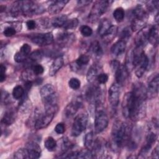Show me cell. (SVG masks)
I'll list each match as a JSON object with an SVG mask.
<instances>
[{
  "mask_svg": "<svg viewBox=\"0 0 159 159\" xmlns=\"http://www.w3.org/2000/svg\"><path fill=\"white\" fill-rule=\"evenodd\" d=\"M128 126L126 124L117 121L112 127L111 132V139L113 145L120 148L128 137Z\"/></svg>",
  "mask_w": 159,
  "mask_h": 159,
  "instance_id": "cell-1",
  "label": "cell"
},
{
  "mask_svg": "<svg viewBox=\"0 0 159 159\" xmlns=\"http://www.w3.org/2000/svg\"><path fill=\"white\" fill-rule=\"evenodd\" d=\"M40 96L45 109L57 107V95L51 84H46L40 89Z\"/></svg>",
  "mask_w": 159,
  "mask_h": 159,
  "instance_id": "cell-2",
  "label": "cell"
},
{
  "mask_svg": "<svg viewBox=\"0 0 159 159\" xmlns=\"http://www.w3.org/2000/svg\"><path fill=\"white\" fill-rule=\"evenodd\" d=\"M134 19L131 24V29L133 31L140 30L145 25L148 15L146 11L141 6H137L133 10Z\"/></svg>",
  "mask_w": 159,
  "mask_h": 159,
  "instance_id": "cell-3",
  "label": "cell"
},
{
  "mask_svg": "<svg viewBox=\"0 0 159 159\" xmlns=\"http://www.w3.org/2000/svg\"><path fill=\"white\" fill-rule=\"evenodd\" d=\"M20 3L21 14L24 16H31L38 15L45 11V9L42 5L33 1H20Z\"/></svg>",
  "mask_w": 159,
  "mask_h": 159,
  "instance_id": "cell-4",
  "label": "cell"
},
{
  "mask_svg": "<svg viewBox=\"0 0 159 159\" xmlns=\"http://www.w3.org/2000/svg\"><path fill=\"white\" fill-rule=\"evenodd\" d=\"M122 111L125 117L132 119L135 111V99L132 92L127 93L124 96L122 103Z\"/></svg>",
  "mask_w": 159,
  "mask_h": 159,
  "instance_id": "cell-5",
  "label": "cell"
},
{
  "mask_svg": "<svg viewBox=\"0 0 159 159\" xmlns=\"http://www.w3.org/2000/svg\"><path fill=\"white\" fill-rule=\"evenodd\" d=\"M57 109V107L45 109V113L40 114L36 119L34 124L35 128L37 130H39L47 127L52 121Z\"/></svg>",
  "mask_w": 159,
  "mask_h": 159,
  "instance_id": "cell-6",
  "label": "cell"
},
{
  "mask_svg": "<svg viewBox=\"0 0 159 159\" xmlns=\"http://www.w3.org/2000/svg\"><path fill=\"white\" fill-rule=\"evenodd\" d=\"M88 124V116L81 113L75 118L71 127V135L77 137L80 135L86 128Z\"/></svg>",
  "mask_w": 159,
  "mask_h": 159,
  "instance_id": "cell-7",
  "label": "cell"
},
{
  "mask_svg": "<svg viewBox=\"0 0 159 159\" xmlns=\"http://www.w3.org/2000/svg\"><path fill=\"white\" fill-rule=\"evenodd\" d=\"M112 2L111 1H96L93 6L89 18L91 20H96L106 12L109 6Z\"/></svg>",
  "mask_w": 159,
  "mask_h": 159,
  "instance_id": "cell-8",
  "label": "cell"
},
{
  "mask_svg": "<svg viewBox=\"0 0 159 159\" xmlns=\"http://www.w3.org/2000/svg\"><path fill=\"white\" fill-rule=\"evenodd\" d=\"M113 70H115L116 83L119 85L123 84L127 76V70L124 65H121L117 61H113L111 63Z\"/></svg>",
  "mask_w": 159,
  "mask_h": 159,
  "instance_id": "cell-9",
  "label": "cell"
},
{
  "mask_svg": "<svg viewBox=\"0 0 159 159\" xmlns=\"http://www.w3.org/2000/svg\"><path fill=\"white\" fill-rule=\"evenodd\" d=\"M31 41L38 45L41 46H45L50 45L53 43L54 39L53 35L51 32H47L43 34H35L30 35Z\"/></svg>",
  "mask_w": 159,
  "mask_h": 159,
  "instance_id": "cell-10",
  "label": "cell"
},
{
  "mask_svg": "<svg viewBox=\"0 0 159 159\" xmlns=\"http://www.w3.org/2000/svg\"><path fill=\"white\" fill-rule=\"evenodd\" d=\"M108 117L102 110L98 111L96 114L94 121V129L96 133L103 131L108 125Z\"/></svg>",
  "mask_w": 159,
  "mask_h": 159,
  "instance_id": "cell-11",
  "label": "cell"
},
{
  "mask_svg": "<svg viewBox=\"0 0 159 159\" xmlns=\"http://www.w3.org/2000/svg\"><path fill=\"white\" fill-rule=\"evenodd\" d=\"M120 93V85L117 83H113L109 89L108 98L110 104L114 107H116L119 104Z\"/></svg>",
  "mask_w": 159,
  "mask_h": 159,
  "instance_id": "cell-12",
  "label": "cell"
},
{
  "mask_svg": "<svg viewBox=\"0 0 159 159\" xmlns=\"http://www.w3.org/2000/svg\"><path fill=\"white\" fill-rule=\"evenodd\" d=\"M159 77L158 75L153 76L148 82L147 90V98L152 99L155 98L158 92Z\"/></svg>",
  "mask_w": 159,
  "mask_h": 159,
  "instance_id": "cell-13",
  "label": "cell"
},
{
  "mask_svg": "<svg viewBox=\"0 0 159 159\" xmlns=\"http://www.w3.org/2000/svg\"><path fill=\"white\" fill-rule=\"evenodd\" d=\"M148 58L145 52H143L139 61L134 67L135 68V75L138 78H141L143 76L148 66Z\"/></svg>",
  "mask_w": 159,
  "mask_h": 159,
  "instance_id": "cell-14",
  "label": "cell"
},
{
  "mask_svg": "<svg viewBox=\"0 0 159 159\" xmlns=\"http://www.w3.org/2000/svg\"><path fill=\"white\" fill-rule=\"evenodd\" d=\"M75 40V35L70 32H61L57 37V42L61 47H66L71 45Z\"/></svg>",
  "mask_w": 159,
  "mask_h": 159,
  "instance_id": "cell-15",
  "label": "cell"
},
{
  "mask_svg": "<svg viewBox=\"0 0 159 159\" xmlns=\"http://www.w3.org/2000/svg\"><path fill=\"white\" fill-rule=\"evenodd\" d=\"M82 106V101L81 99L78 98L75 100L71 102L70 104H68L64 110L65 116L67 118H70L72 116H73L79 108L81 107Z\"/></svg>",
  "mask_w": 159,
  "mask_h": 159,
  "instance_id": "cell-16",
  "label": "cell"
},
{
  "mask_svg": "<svg viewBox=\"0 0 159 159\" xmlns=\"http://www.w3.org/2000/svg\"><path fill=\"white\" fill-rule=\"evenodd\" d=\"M148 30L142 29L139 31L135 37V43L137 48H142L148 42Z\"/></svg>",
  "mask_w": 159,
  "mask_h": 159,
  "instance_id": "cell-17",
  "label": "cell"
},
{
  "mask_svg": "<svg viewBox=\"0 0 159 159\" xmlns=\"http://www.w3.org/2000/svg\"><path fill=\"white\" fill-rule=\"evenodd\" d=\"M68 2V1L66 0H58L53 1L48 7V11L50 14H56L60 12L61 9Z\"/></svg>",
  "mask_w": 159,
  "mask_h": 159,
  "instance_id": "cell-18",
  "label": "cell"
},
{
  "mask_svg": "<svg viewBox=\"0 0 159 159\" xmlns=\"http://www.w3.org/2000/svg\"><path fill=\"white\" fill-rule=\"evenodd\" d=\"M26 148L28 150L30 158H39L41 155L40 147L35 142H29L27 144Z\"/></svg>",
  "mask_w": 159,
  "mask_h": 159,
  "instance_id": "cell-19",
  "label": "cell"
},
{
  "mask_svg": "<svg viewBox=\"0 0 159 159\" xmlns=\"http://www.w3.org/2000/svg\"><path fill=\"white\" fill-rule=\"evenodd\" d=\"M158 25H155L152 26L148 31V41L152 45L156 46L158 43Z\"/></svg>",
  "mask_w": 159,
  "mask_h": 159,
  "instance_id": "cell-20",
  "label": "cell"
},
{
  "mask_svg": "<svg viewBox=\"0 0 159 159\" xmlns=\"http://www.w3.org/2000/svg\"><path fill=\"white\" fill-rule=\"evenodd\" d=\"M126 48V42L125 40H120L116 42L111 47V51L114 55L119 56L124 53Z\"/></svg>",
  "mask_w": 159,
  "mask_h": 159,
  "instance_id": "cell-21",
  "label": "cell"
},
{
  "mask_svg": "<svg viewBox=\"0 0 159 159\" xmlns=\"http://www.w3.org/2000/svg\"><path fill=\"white\" fill-rule=\"evenodd\" d=\"M63 58L61 56L57 57L52 63L50 70H49V75L53 76L55 75L58 71L62 67L63 65Z\"/></svg>",
  "mask_w": 159,
  "mask_h": 159,
  "instance_id": "cell-22",
  "label": "cell"
},
{
  "mask_svg": "<svg viewBox=\"0 0 159 159\" xmlns=\"http://www.w3.org/2000/svg\"><path fill=\"white\" fill-rule=\"evenodd\" d=\"M16 117V112L12 109L6 111L4 114L1 120V123L5 125H9L15 121Z\"/></svg>",
  "mask_w": 159,
  "mask_h": 159,
  "instance_id": "cell-23",
  "label": "cell"
},
{
  "mask_svg": "<svg viewBox=\"0 0 159 159\" xmlns=\"http://www.w3.org/2000/svg\"><path fill=\"white\" fill-rule=\"evenodd\" d=\"M112 26L111 22L110 20H109L107 19H104L102 20L99 25L98 26V32L99 35L102 37L104 35H105L107 31L111 29V27Z\"/></svg>",
  "mask_w": 159,
  "mask_h": 159,
  "instance_id": "cell-24",
  "label": "cell"
},
{
  "mask_svg": "<svg viewBox=\"0 0 159 159\" xmlns=\"http://www.w3.org/2000/svg\"><path fill=\"white\" fill-rule=\"evenodd\" d=\"M98 75L99 74H98V70L97 66L95 65L92 66L89 69L87 73L86 78L88 81L89 83L94 82L96 80H97V77Z\"/></svg>",
  "mask_w": 159,
  "mask_h": 159,
  "instance_id": "cell-25",
  "label": "cell"
},
{
  "mask_svg": "<svg viewBox=\"0 0 159 159\" xmlns=\"http://www.w3.org/2000/svg\"><path fill=\"white\" fill-rule=\"evenodd\" d=\"M67 20L68 18L66 15H60L53 19L52 20V25L55 27H61L64 25Z\"/></svg>",
  "mask_w": 159,
  "mask_h": 159,
  "instance_id": "cell-26",
  "label": "cell"
},
{
  "mask_svg": "<svg viewBox=\"0 0 159 159\" xmlns=\"http://www.w3.org/2000/svg\"><path fill=\"white\" fill-rule=\"evenodd\" d=\"M94 140L93 133L92 132H89L87 133L84 137V145L85 147L87 149L91 150L93 146L94 145Z\"/></svg>",
  "mask_w": 159,
  "mask_h": 159,
  "instance_id": "cell-27",
  "label": "cell"
},
{
  "mask_svg": "<svg viewBox=\"0 0 159 159\" xmlns=\"http://www.w3.org/2000/svg\"><path fill=\"white\" fill-rule=\"evenodd\" d=\"M125 68L128 72L132 71L134 68V59H133V50H130L128 52L126 57V64Z\"/></svg>",
  "mask_w": 159,
  "mask_h": 159,
  "instance_id": "cell-28",
  "label": "cell"
},
{
  "mask_svg": "<svg viewBox=\"0 0 159 159\" xmlns=\"http://www.w3.org/2000/svg\"><path fill=\"white\" fill-rule=\"evenodd\" d=\"M89 61V57L86 55H81L75 61V64L78 68L86 65Z\"/></svg>",
  "mask_w": 159,
  "mask_h": 159,
  "instance_id": "cell-29",
  "label": "cell"
},
{
  "mask_svg": "<svg viewBox=\"0 0 159 159\" xmlns=\"http://www.w3.org/2000/svg\"><path fill=\"white\" fill-rule=\"evenodd\" d=\"M116 33H117V27L116 26L112 25L111 27V29L107 31V32L102 37V38L106 42H110L115 37Z\"/></svg>",
  "mask_w": 159,
  "mask_h": 159,
  "instance_id": "cell-30",
  "label": "cell"
},
{
  "mask_svg": "<svg viewBox=\"0 0 159 159\" xmlns=\"http://www.w3.org/2000/svg\"><path fill=\"white\" fill-rule=\"evenodd\" d=\"M14 157L17 159H26L30 158L29 154L27 148H19L14 155Z\"/></svg>",
  "mask_w": 159,
  "mask_h": 159,
  "instance_id": "cell-31",
  "label": "cell"
},
{
  "mask_svg": "<svg viewBox=\"0 0 159 159\" xmlns=\"http://www.w3.org/2000/svg\"><path fill=\"white\" fill-rule=\"evenodd\" d=\"M41 57H42V53L40 51L37 50V51L34 52L29 56L28 58L26 60H27V64L30 63L31 65H32V66H33L34 65L32 63L40 60V59H41Z\"/></svg>",
  "mask_w": 159,
  "mask_h": 159,
  "instance_id": "cell-32",
  "label": "cell"
},
{
  "mask_svg": "<svg viewBox=\"0 0 159 159\" xmlns=\"http://www.w3.org/2000/svg\"><path fill=\"white\" fill-rule=\"evenodd\" d=\"M91 52L96 57H100L102 55V49L100 43L98 41H95L91 45Z\"/></svg>",
  "mask_w": 159,
  "mask_h": 159,
  "instance_id": "cell-33",
  "label": "cell"
},
{
  "mask_svg": "<svg viewBox=\"0 0 159 159\" xmlns=\"http://www.w3.org/2000/svg\"><path fill=\"white\" fill-rule=\"evenodd\" d=\"M44 145L48 151H53L56 148L57 142L53 137H48L45 140L44 142Z\"/></svg>",
  "mask_w": 159,
  "mask_h": 159,
  "instance_id": "cell-34",
  "label": "cell"
},
{
  "mask_svg": "<svg viewBox=\"0 0 159 159\" xmlns=\"http://www.w3.org/2000/svg\"><path fill=\"white\" fill-rule=\"evenodd\" d=\"M125 16L124 10L122 7L116 8L113 12V17L117 22H121Z\"/></svg>",
  "mask_w": 159,
  "mask_h": 159,
  "instance_id": "cell-35",
  "label": "cell"
},
{
  "mask_svg": "<svg viewBox=\"0 0 159 159\" xmlns=\"http://www.w3.org/2000/svg\"><path fill=\"white\" fill-rule=\"evenodd\" d=\"M12 96L16 99H19L24 94V89L21 86H16L12 90Z\"/></svg>",
  "mask_w": 159,
  "mask_h": 159,
  "instance_id": "cell-36",
  "label": "cell"
},
{
  "mask_svg": "<svg viewBox=\"0 0 159 159\" xmlns=\"http://www.w3.org/2000/svg\"><path fill=\"white\" fill-rule=\"evenodd\" d=\"M78 24V20L77 19L74 18V19H68L63 27L65 29H72L75 28Z\"/></svg>",
  "mask_w": 159,
  "mask_h": 159,
  "instance_id": "cell-37",
  "label": "cell"
},
{
  "mask_svg": "<svg viewBox=\"0 0 159 159\" xmlns=\"http://www.w3.org/2000/svg\"><path fill=\"white\" fill-rule=\"evenodd\" d=\"M93 157L94 156L92 151L89 149L78 152L77 155V158H91Z\"/></svg>",
  "mask_w": 159,
  "mask_h": 159,
  "instance_id": "cell-38",
  "label": "cell"
},
{
  "mask_svg": "<svg viewBox=\"0 0 159 159\" xmlns=\"http://www.w3.org/2000/svg\"><path fill=\"white\" fill-rule=\"evenodd\" d=\"M68 85L71 89L76 90V89H78L80 88L81 82L78 78H72L68 81Z\"/></svg>",
  "mask_w": 159,
  "mask_h": 159,
  "instance_id": "cell-39",
  "label": "cell"
},
{
  "mask_svg": "<svg viewBox=\"0 0 159 159\" xmlns=\"http://www.w3.org/2000/svg\"><path fill=\"white\" fill-rule=\"evenodd\" d=\"M80 32L84 37H89L93 34L92 29L88 25H82L80 28Z\"/></svg>",
  "mask_w": 159,
  "mask_h": 159,
  "instance_id": "cell-40",
  "label": "cell"
},
{
  "mask_svg": "<svg viewBox=\"0 0 159 159\" xmlns=\"http://www.w3.org/2000/svg\"><path fill=\"white\" fill-rule=\"evenodd\" d=\"M31 51V47L27 44V43H24L22 45V47L20 48L19 52L23 54L24 55H25L27 57H29V56L30 55V53Z\"/></svg>",
  "mask_w": 159,
  "mask_h": 159,
  "instance_id": "cell-41",
  "label": "cell"
},
{
  "mask_svg": "<svg viewBox=\"0 0 159 159\" xmlns=\"http://www.w3.org/2000/svg\"><path fill=\"white\" fill-rule=\"evenodd\" d=\"M32 71H33L34 74L35 75H41L43 73V72L44 71L43 67L40 64H35L32 67Z\"/></svg>",
  "mask_w": 159,
  "mask_h": 159,
  "instance_id": "cell-42",
  "label": "cell"
},
{
  "mask_svg": "<svg viewBox=\"0 0 159 159\" xmlns=\"http://www.w3.org/2000/svg\"><path fill=\"white\" fill-rule=\"evenodd\" d=\"M28 58V57H25V55H24L23 54H22L19 51L18 52H17L14 57V60L17 62V63H22L25 61Z\"/></svg>",
  "mask_w": 159,
  "mask_h": 159,
  "instance_id": "cell-43",
  "label": "cell"
},
{
  "mask_svg": "<svg viewBox=\"0 0 159 159\" xmlns=\"http://www.w3.org/2000/svg\"><path fill=\"white\" fill-rule=\"evenodd\" d=\"M16 33V29L12 27H6L3 31V34L6 37H11L15 35Z\"/></svg>",
  "mask_w": 159,
  "mask_h": 159,
  "instance_id": "cell-44",
  "label": "cell"
},
{
  "mask_svg": "<svg viewBox=\"0 0 159 159\" xmlns=\"http://www.w3.org/2000/svg\"><path fill=\"white\" fill-rule=\"evenodd\" d=\"M108 80V75L106 73H101L97 77V81L100 84H104Z\"/></svg>",
  "mask_w": 159,
  "mask_h": 159,
  "instance_id": "cell-45",
  "label": "cell"
},
{
  "mask_svg": "<svg viewBox=\"0 0 159 159\" xmlns=\"http://www.w3.org/2000/svg\"><path fill=\"white\" fill-rule=\"evenodd\" d=\"M55 131L58 134H63L65 131V126L64 124L58 123L55 127Z\"/></svg>",
  "mask_w": 159,
  "mask_h": 159,
  "instance_id": "cell-46",
  "label": "cell"
},
{
  "mask_svg": "<svg viewBox=\"0 0 159 159\" xmlns=\"http://www.w3.org/2000/svg\"><path fill=\"white\" fill-rule=\"evenodd\" d=\"M6 68L4 65L2 64L1 65V68H0V80L1 82H3L6 80Z\"/></svg>",
  "mask_w": 159,
  "mask_h": 159,
  "instance_id": "cell-47",
  "label": "cell"
},
{
  "mask_svg": "<svg viewBox=\"0 0 159 159\" xmlns=\"http://www.w3.org/2000/svg\"><path fill=\"white\" fill-rule=\"evenodd\" d=\"M159 2L158 1H152L148 2V4L147 5V7L148 10H154L155 9H158Z\"/></svg>",
  "mask_w": 159,
  "mask_h": 159,
  "instance_id": "cell-48",
  "label": "cell"
},
{
  "mask_svg": "<svg viewBox=\"0 0 159 159\" xmlns=\"http://www.w3.org/2000/svg\"><path fill=\"white\" fill-rule=\"evenodd\" d=\"M26 26L29 30L34 29L36 27V22L35 20H29L26 22Z\"/></svg>",
  "mask_w": 159,
  "mask_h": 159,
  "instance_id": "cell-49",
  "label": "cell"
},
{
  "mask_svg": "<svg viewBox=\"0 0 159 159\" xmlns=\"http://www.w3.org/2000/svg\"><path fill=\"white\" fill-rule=\"evenodd\" d=\"M130 35V32L129 29L128 28L124 29L122 30V33H121V37H122V40H124L125 39L128 38Z\"/></svg>",
  "mask_w": 159,
  "mask_h": 159,
  "instance_id": "cell-50",
  "label": "cell"
},
{
  "mask_svg": "<svg viewBox=\"0 0 159 159\" xmlns=\"http://www.w3.org/2000/svg\"><path fill=\"white\" fill-rule=\"evenodd\" d=\"M158 153H159V148H158V146L157 145L153 150L152 155V157L154 158H158Z\"/></svg>",
  "mask_w": 159,
  "mask_h": 159,
  "instance_id": "cell-51",
  "label": "cell"
}]
</instances>
